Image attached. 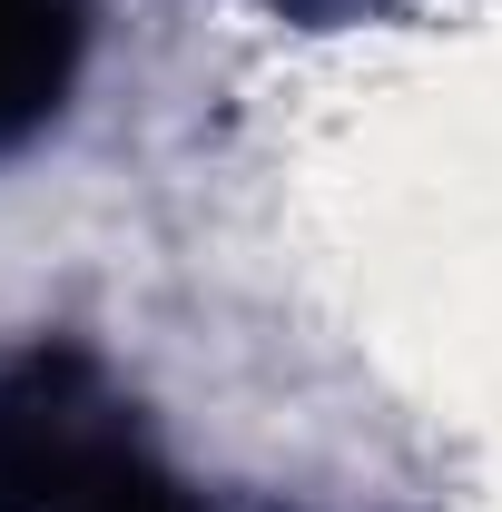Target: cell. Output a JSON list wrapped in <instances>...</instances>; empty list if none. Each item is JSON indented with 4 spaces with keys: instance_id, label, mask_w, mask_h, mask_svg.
<instances>
[{
    "instance_id": "7a4b0ae2",
    "label": "cell",
    "mask_w": 502,
    "mask_h": 512,
    "mask_svg": "<svg viewBox=\"0 0 502 512\" xmlns=\"http://www.w3.org/2000/svg\"><path fill=\"white\" fill-rule=\"evenodd\" d=\"M69 69H79V0H0V148L69 99Z\"/></svg>"
},
{
    "instance_id": "6da1fadb",
    "label": "cell",
    "mask_w": 502,
    "mask_h": 512,
    "mask_svg": "<svg viewBox=\"0 0 502 512\" xmlns=\"http://www.w3.org/2000/svg\"><path fill=\"white\" fill-rule=\"evenodd\" d=\"M0 512H197L109 384L79 355L0 365Z\"/></svg>"
}]
</instances>
